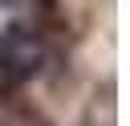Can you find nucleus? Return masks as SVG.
I'll return each mask as SVG.
<instances>
[{
	"label": "nucleus",
	"instance_id": "f03ea898",
	"mask_svg": "<svg viewBox=\"0 0 130 126\" xmlns=\"http://www.w3.org/2000/svg\"><path fill=\"white\" fill-rule=\"evenodd\" d=\"M0 4H20V0H0Z\"/></svg>",
	"mask_w": 130,
	"mask_h": 126
},
{
	"label": "nucleus",
	"instance_id": "f257e3e1",
	"mask_svg": "<svg viewBox=\"0 0 130 126\" xmlns=\"http://www.w3.org/2000/svg\"><path fill=\"white\" fill-rule=\"evenodd\" d=\"M45 37L32 24H8L0 33V89H20L45 69Z\"/></svg>",
	"mask_w": 130,
	"mask_h": 126
}]
</instances>
